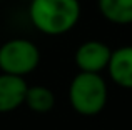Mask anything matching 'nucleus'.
Instances as JSON below:
<instances>
[{
  "instance_id": "obj_1",
  "label": "nucleus",
  "mask_w": 132,
  "mask_h": 130,
  "mask_svg": "<svg viewBox=\"0 0 132 130\" xmlns=\"http://www.w3.org/2000/svg\"><path fill=\"white\" fill-rule=\"evenodd\" d=\"M79 0H30L29 17L39 32L50 37L70 32L80 20Z\"/></svg>"
},
{
  "instance_id": "obj_2",
  "label": "nucleus",
  "mask_w": 132,
  "mask_h": 130,
  "mask_svg": "<svg viewBox=\"0 0 132 130\" xmlns=\"http://www.w3.org/2000/svg\"><path fill=\"white\" fill-rule=\"evenodd\" d=\"M109 98L107 82L100 73L79 72L69 85L70 107L84 117L99 115L105 108Z\"/></svg>"
},
{
  "instance_id": "obj_3",
  "label": "nucleus",
  "mask_w": 132,
  "mask_h": 130,
  "mask_svg": "<svg viewBox=\"0 0 132 130\" xmlns=\"http://www.w3.org/2000/svg\"><path fill=\"white\" fill-rule=\"evenodd\" d=\"M40 63V50L32 40L12 39L0 45V72L10 75L32 73Z\"/></svg>"
},
{
  "instance_id": "obj_4",
  "label": "nucleus",
  "mask_w": 132,
  "mask_h": 130,
  "mask_svg": "<svg viewBox=\"0 0 132 130\" xmlns=\"http://www.w3.org/2000/svg\"><path fill=\"white\" fill-rule=\"evenodd\" d=\"M110 47L100 40H85L75 50V65L79 72H94L100 73L107 68L110 59Z\"/></svg>"
},
{
  "instance_id": "obj_5",
  "label": "nucleus",
  "mask_w": 132,
  "mask_h": 130,
  "mask_svg": "<svg viewBox=\"0 0 132 130\" xmlns=\"http://www.w3.org/2000/svg\"><path fill=\"white\" fill-rule=\"evenodd\" d=\"M105 70L116 85L132 90V45H122L112 50Z\"/></svg>"
},
{
  "instance_id": "obj_6",
  "label": "nucleus",
  "mask_w": 132,
  "mask_h": 130,
  "mask_svg": "<svg viewBox=\"0 0 132 130\" xmlns=\"http://www.w3.org/2000/svg\"><path fill=\"white\" fill-rule=\"evenodd\" d=\"M25 77L10 73H0V114L17 110L20 105H23L27 92Z\"/></svg>"
},
{
  "instance_id": "obj_7",
  "label": "nucleus",
  "mask_w": 132,
  "mask_h": 130,
  "mask_svg": "<svg viewBox=\"0 0 132 130\" xmlns=\"http://www.w3.org/2000/svg\"><path fill=\"white\" fill-rule=\"evenodd\" d=\"M97 7L107 22L116 25L132 23V0H97Z\"/></svg>"
},
{
  "instance_id": "obj_8",
  "label": "nucleus",
  "mask_w": 132,
  "mask_h": 130,
  "mask_svg": "<svg viewBox=\"0 0 132 130\" xmlns=\"http://www.w3.org/2000/svg\"><path fill=\"white\" fill-rule=\"evenodd\" d=\"M23 104L35 114H47L55 105V95L50 88L44 85H34V87H27Z\"/></svg>"
},
{
  "instance_id": "obj_9",
  "label": "nucleus",
  "mask_w": 132,
  "mask_h": 130,
  "mask_svg": "<svg viewBox=\"0 0 132 130\" xmlns=\"http://www.w3.org/2000/svg\"><path fill=\"white\" fill-rule=\"evenodd\" d=\"M0 2H2V0H0Z\"/></svg>"
}]
</instances>
